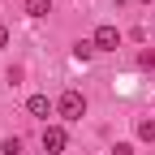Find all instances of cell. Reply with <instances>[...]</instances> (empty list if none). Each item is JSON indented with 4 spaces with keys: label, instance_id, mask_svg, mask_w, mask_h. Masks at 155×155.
<instances>
[{
    "label": "cell",
    "instance_id": "obj_1",
    "mask_svg": "<svg viewBox=\"0 0 155 155\" xmlns=\"http://www.w3.org/2000/svg\"><path fill=\"white\" fill-rule=\"evenodd\" d=\"M56 112H61L65 121H82V116H86V95H82V91H61Z\"/></svg>",
    "mask_w": 155,
    "mask_h": 155
},
{
    "label": "cell",
    "instance_id": "obj_2",
    "mask_svg": "<svg viewBox=\"0 0 155 155\" xmlns=\"http://www.w3.org/2000/svg\"><path fill=\"white\" fill-rule=\"evenodd\" d=\"M121 48V30L116 26H99L95 30V52H116Z\"/></svg>",
    "mask_w": 155,
    "mask_h": 155
},
{
    "label": "cell",
    "instance_id": "obj_3",
    "mask_svg": "<svg viewBox=\"0 0 155 155\" xmlns=\"http://www.w3.org/2000/svg\"><path fill=\"white\" fill-rule=\"evenodd\" d=\"M65 142H69V138H65L61 125H48V129H43V155H61Z\"/></svg>",
    "mask_w": 155,
    "mask_h": 155
},
{
    "label": "cell",
    "instance_id": "obj_4",
    "mask_svg": "<svg viewBox=\"0 0 155 155\" xmlns=\"http://www.w3.org/2000/svg\"><path fill=\"white\" fill-rule=\"evenodd\" d=\"M26 112H30V116H48V112H52L48 95H30V99H26Z\"/></svg>",
    "mask_w": 155,
    "mask_h": 155
},
{
    "label": "cell",
    "instance_id": "obj_5",
    "mask_svg": "<svg viewBox=\"0 0 155 155\" xmlns=\"http://www.w3.org/2000/svg\"><path fill=\"white\" fill-rule=\"evenodd\" d=\"M91 56H95V39H78V43H73V61H91Z\"/></svg>",
    "mask_w": 155,
    "mask_h": 155
},
{
    "label": "cell",
    "instance_id": "obj_6",
    "mask_svg": "<svg viewBox=\"0 0 155 155\" xmlns=\"http://www.w3.org/2000/svg\"><path fill=\"white\" fill-rule=\"evenodd\" d=\"M26 13L30 17H48L52 13V0H26Z\"/></svg>",
    "mask_w": 155,
    "mask_h": 155
},
{
    "label": "cell",
    "instance_id": "obj_7",
    "mask_svg": "<svg viewBox=\"0 0 155 155\" xmlns=\"http://www.w3.org/2000/svg\"><path fill=\"white\" fill-rule=\"evenodd\" d=\"M138 138L142 142H155V116H142V121H138Z\"/></svg>",
    "mask_w": 155,
    "mask_h": 155
},
{
    "label": "cell",
    "instance_id": "obj_8",
    "mask_svg": "<svg viewBox=\"0 0 155 155\" xmlns=\"http://www.w3.org/2000/svg\"><path fill=\"white\" fill-rule=\"evenodd\" d=\"M0 151H5V155H22V138H17V134H13V138H5V142H0Z\"/></svg>",
    "mask_w": 155,
    "mask_h": 155
},
{
    "label": "cell",
    "instance_id": "obj_9",
    "mask_svg": "<svg viewBox=\"0 0 155 155\" xmlns=\"http://www.w3.org/2000/svg\"><path fill=\"white\" fill-rule=\"evenodd\" d=\"M138 65H142V69H155V52H142V56H138Z\"/></svg>",
    "mask_w": 155,
    "mask_h": 155
},
{
    "label": "cell",
    "instance_id": "obj_10",
    "mask_svg": "<svg viewBox=\"0 0 155 155\" xmlns=\"http://www.w3.org/2000/svg\"><path fill=\"white\" fill-rule=\"evenodd\" d=\"M112 155H134V147H129V142H116V147H112Z\"/></svg>",
    "mask_w": 155,
    "mask_h": 155
},
{
    "label": "cell",
    "instance_id": "obj_11",
    "mask_svg": "<svg viewBox=\"0 0 155 155\" xmlns=\"http://www.w3.org/2000/svg\"><path fill=\"white\" fill-rule=\"evenodd\" d=\"M0 48H9V30L5 26H0Z\"/></svg>",
    "mask_w": 155,
    "mask_h": 155
}]
</instances>
